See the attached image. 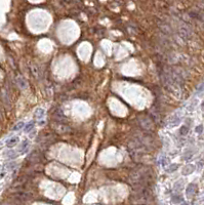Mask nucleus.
Segmentation results:
<instances>
[{
    "label": "nucleus",
    "instance_id": "nucleus-8",
    "mask_svg": "<svg viewBox=\"0 0 204 205\" xmlns=\"http://www.w3.org/2000/svg\"><path fill=\"white\" fill-rule=\"evenodd\" d=\"M53 117L57 119L58 121H65L63 120V119H65V115H64V112H63V110L62 109H58L56 112H54V114H53Z\"/></svg>",
    "mask_w": 204,
    "mask_h": 205
},
{
    "label": "nucleus",
    "instance_id": "nucleus-9",
    "mask_svg": "<svg viewBox=\"0 0 204 205\" xmlns=\"http://www.w3.org/2000/svg\"><path fill=\"white\" fill-rule=\"evenodd\" d=\"M18 143H19V137H18V136H12V137L8 138V140L6 141V146H7L8 148H12V147L16 145Z\"/></svg>",
    "mask_w": 204,
    "mask_h": 205
},
{
    "label": "nucleus",
    "instance_id": "nucleus-4",
    "mask_svg": "<svg viewBox=\"0 0 204 205\" xmlns=\"http://www.w3.org/2000/svg\"><path fill=\"white\" fill-rule=\"evenodd\" d=\"M14 199H16L18 201H21V202H24V201H28L32 198V194L29 193V192H18L13 195Z\"/></svg>",
    "mask_w": 204,
    "mask_h": 205
},
{
    "label": "nucleus",
    "instance_id": "nucleus-3",
    "mask_svg": "<svg viewBox=\"0 0 204 205\" xmlns=\"http://www.w3.org/2000/svg\"><path fill=\"white\" fill-rule=\"evenodd\" d=\"M140 125L142 128H144L145 130H152L153 127H154V123H153V120L149 117H146V116H143L140 118Z\"/></svg>",
    "mask_w": 204,
    "mask_h": 205
},
{
    "label": "nucleus",
    "instance_id": "nucleus-19",
    "mask_svg": "<svg viewBox=\"0 0 204 205\" xmlns=\"http://www.w3.org/2000/svg\"><path fill=\"white\" fill-rule=\"evenodd\" d=\"M1 120H2V116H1V113H0V122H1Z\"/></svg>",
    "mask_w": 204,
    "mask_h": 205
},
{
    "label": "nucleus",
    "instance_id": "nucleus-16",
    "mask_svg": "<svg viewBox=\"0 0 204 205\" xmlns=\"http://www.w3.org/2000/svg\"><path fill=\"white\" fill-rule=\"evenodd\" d=\"M180 134H181V135H186L187 133L189 132V128H188L187 126H181V127H180Z\"/></svg>",
    "mask_w": 204,
    "mask_h": 205
},
{
    "label": "nucleus",
    "instance_id": "nucleus-20",
    "mask_svg": "<svg viewBox=\"0 0 204 205\" xmlns=\"http://www.w3.org/2000/svg\"><path fill=\"white\" fill-rule=\"evenodd\" d=\"M3 205H13V204H3Z\"/></svg>",
    "mask_w": 204,
    "mask_h": 205
},
{
    "label": "nucleus",
    "instance_id": "nucleus-10",
    "mask_svg": "<svg viewBox=\"0 0 204 205\" xmlns=\"http://www.w3.org/2000/svg\"><path fill=\"white\" fill-rule=\"evenodd\" d=\"M29 146H30V142L26 140V141H24V142L22 143V145H21V147H20L19 151H20V152H22V153L27 152V151H28V148H29Z\"/></svg>",
    "mask_w": 204,
    "mask_h": 205
},
{
    "label": "nucleus",
    "instance_id": "nucleus-1",
    "mask_svg": "<svg viewBox=\"0 0 204 205\" xmlns=\"http://www.w3.org/2000/svg\"><path fill=\"white\" fill-rule=\"evenodd\" d=\"M151 179H152V173L150 169L139 167L130 172L128 181L133 187L142 188V187H148V184L151 181Z\"/></svg>",
    "mask_w": 204,
    "mask_h": 205
},
{
    "label": "nucleus",
    "instance_id": "nucleus-2",
    "mask_svg": "<svg viewBox=\"0 0 204 205\" xmlns=\"http://www.w3.org/2000/svg\"><path fill=\"white\" fill-rule=\"evenodd\" d=\"M151 197L152 193L148 189V187L137 188L136 192L132 194L130 197V202L133 205H145L151 200Z\"/></svg>",
    "mask_w": 204,
    "mask_h": 205
},
{
    "label": "nucleus",
    "instance_id": "nucleus-15",
    "mask_svg": "<svg viewBox=\"0 0 204 205\" xmlns=\"http://www.w3.org/2000/svg\"><path fill=\"white\" fill-rule=\"evenodd\" d=\"M24 122H19V123H16L14 126H13V128H12V130H14V131H16V130H20L21 128H23L24 127Z\"/></svg>",
    "mask_w": 204,
    "mask_h": 205
},
{
    "label": "nucleus",
    "instance_id": "nucleus-7",
    "mask_svg": "<svg viewBox=\"0 0 204 205\" xmlns=\"http://www.w3.org/2000/svg\"><path fill=\"white\" fill-rule=\"evenodd\" d=\"M16 84H18V86H19L20 88H22V89H25V88L28 87L27 81L25 80V78L24 77H22V76H19V77L16 78Z\"/></svg>",
    "mask_w": 204,
    "mask_h": 205
},
{
    "label": "nucleus",
    "instance_id": "nucleus-5",
    "mask_svg": "<svg viewBox=\"0 0 204 205\" xmlns=\"http://www.w3.org/2000/svg\"><path fill=\"white\" fill-rule=\"evenodd\" d=\"M29 68H30V70H31V73L33 74V76L36 78V79H41L42 78V71H41V69L35 65V64H33V63H31V64H29Z\"/></svg>",
    "mask_w": 204,
    "mask_h": 205
},
{
    "label": "nucleus",
    "instance_id": "nucleus-14",
    "mask_svg": "<svg viewBox=\"0 0 204 205\" xmlns=\"http://www.w3.org/2000/svg\"><path fill=\"white\" fill-rule=\"evenodd\" d=\"M34 125H35V122H34V121H31L30 123H28V124L26 125V127H25V131H26V132L31 131V130L34 128Z\"/></svg>",
    "mask_w": 204,
    "mask_h": 205
},
{
    "label": "nucleus",
    "instance_id": "nucleus-6",
    "mask_svg": "<svg viewBox=\"0 0 204 205\" xmlns=\"http://www.w3.org/2000/svg\"><path fill=\"white\" fill-rule=\"evenodd\" d=\"M41 159H42V156H41V153H39V152H37V151H33L29 157H28V161L30 162V163H32V164H34V163H38V162H40L41 161Z\"/></svg>",
    "mask_w": 204,
    "mask_h": 205
},
{
    "label": "nucleus",
    "instance_id": "nucleus-12",
    "mask_svg": "<svg viewBox=\"0 0 204 205\" xmlns=\"http://www.w3.org/2000/svg\"><path fill=\"white\" fill-rule=\"evenodd\" d=\"M159 27H160V29H161L162 32H164V33H166V34H170V33H171L170 27H169L168 25L164 24V23H161V24H159Z\"/></svg>",
    "mask_w": 204,
    "mask_h": 205
},
{
    "label": "nucleus",
    "instance_id": "nucleus-13",
    "mask_svg": "<svg viewBox=\"0 0 204 205\" xmlns=\"http://www.w3.org/2000/svg\"><path fill=\"white\" fill-rule=\"evenodd\" d=\"M195 192H196V186L193 185V184L189 185V187L187 188V195L188 196H193L195 194Z\"/></svg>",
    "mask_w": 204,
    "mask_h": 205
},
{
    "label": "nucleus",
    "instance_id": "nucleus-18",
    "mask_svg": "<svg viewBox=\"0 0 204 205\" xmlns=\"http://www.w3.org/2000/svg\"><path fill=\"white\" fill-rule=\"evenodd\" d=\"M202 130H203V126H202V125H199V126L196 127V132L200 133V132H202Z\"/></svg>",
    "mask_w": 204,
    "mask_h": 205
},
{
    "label": "nucleus",
    "instance_id": "nucleus-17",
    "mask_svg": "<svg viewBox=\"0 0 204 205\" xmlns=\"http://www.w3.org/2000/svg\"><path fill=\"white\" fill-rule=\"evenodd\" d=\"M177 168H178V164H172V165H170V166L168 167L167 171L168 172H172V171H174Z\"/></svg>",
    "mask_w": 204,
    "mask_h": 205
},
{
    "label": "nucleus",
    "instance_id": "nucleus-11",
    "mask_svg": "<svg viewBox=\"0 0 204 205\" xmlns=\"http://www.w3.org/2000/svg\"><path fill=\"white\" fill-rule=\"evenodd\" d=\"M44 115H45V112H44L43 109L41 108L36 109V111H35V118H37V119H42L44 117Z\"/></svg>",
    "mask_w": 204,
    "mask_h": 205
}]
</instances>
